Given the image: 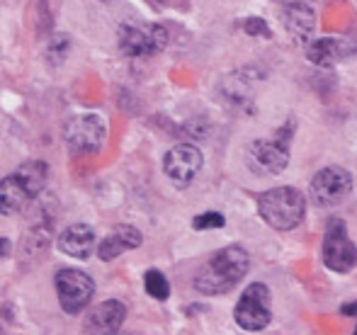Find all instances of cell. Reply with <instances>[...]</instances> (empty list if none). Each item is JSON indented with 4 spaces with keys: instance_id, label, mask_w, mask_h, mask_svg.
Listing matches in <instances>:
<instances>
[{
    "instance_id": "13",
    "label": "cell",
    "mask_w": 357,
    "mask_h": 335,
    "mask_svg": "<svg viewBox=\"0 0 357 335\" xmlns=\"http://www.w3.org/2000/svg\"><path fill=\"white\" fill-rule=\"evenodd\" d=\"M355 44L348 39H335V37H319L306 47V59L309 63L319 68H333L338 66L343 59H348L355 52Z\"/></svg>"
},
{
    "instance_id": "7",
    "label": "cell",
    "mask_w": 357,
    "mask_h": 335,
    "mask_svg": "<svg viewBox=\"0 0 357 335\" xmlns=\"http://www.w3.org/2000/svg\"><path fill=\"white\" fill-rule=\"evenodd\" d=\"M321 255H324V265L331 272L345 274V272H350V270H355L357 246L353 243V238H350L348 226H345L343 219H331L328 221L326 233H324Z\"/></svg>"
},
{
    "instance_id": "11",
    "label": "cell",
    "mask_w": 357,
    "mask_h": 335,
    "mask_svg": "<svg viewBox=\"0 0 357 335\" xmlns=\"http://www.w3.org/2000/svg\"><path fill=\"white\" fill-rule=\"evenodd\" d=\"M280 20H282L284 32L294 39L299 47H309L316 34V10L311 8L309 0H294L280 8Z\"/></svg>"
},
{
    "instance_id": "25",
    "label": "cell",
    "mask_w": 357,
    "mask_h": 335,
    "mask_svg": "<svg viewBox=\"0 0 357 335\" xmlns=\"http://www.w3.org/2000/svg\"><path fill=\"white\" fill-rule=\"evenodd\" d=\"M355 335H357V328H355Z\"/></svg>"
},
{
    "instance_id": "19",
    "label": "cell",
    "mask_w": 357,
    "mask_h": 335,
    "mask_svg": "<svg viewBox=\"0 0 357 335\" xmlns=\"http://www.w3.org/2000/svg\"><path fill=\"white\" fill-rule=\"evenodd\" d=\"M226 219L219 212H202L192 219V228L195 231H214V228H224Z\"/></svg>"
},
{
    "instance_id": "4",
    "label": "cell",
    "mask_w": 357,
    "mask_h": 335,
    "mask_svg": "<svg viewBox=\"0 0 357 335\" xmlns=\"http://www.w3.org/2000/svg\"><path fill=\"white\" fill-rule=\"evenodd\" d=\"M168 29L158 22H142V20H124L117 27V42L127 56L149 59L168 47Z\"/></svg>"
},
{
    "instance_id": "17",
    "label": "cell",
    "mask_w": 357,
    "mask_h": 335,
    "mask_svg": "<svg viewBox=\"0 0 357 335\" xmlns=\"http://www.w3.org/2000/svg\"><path fill=\"white\" fill-rule=\"evenodd\" d=\"M13 175L20 180V185H22V187L27 189L34 199H37L39 194L44 192V187H47L49 166L44 161H27V163H22L20 168H15Z\"/></svg>"
},
{
    "instance_id": "1",
    "label": "cell",
    "mask_w": 357,
    "mask_h": 335,
    "mask_svg": "<svg viewBox=\"0 0 357 335\" xmlns=\"http://www.w3.org/2000/svg\"><path fill=\"white\" fill-rule=\"evenodd\" d=\"M250 255L243 246H226L216 251L195 274V289L204 297L231 292L248 274Z\"/></svg>"
},
{
    "instance_id": "2",
    "label": "cell",
    "mask_w": 357,
    "mask_h": 335,
    "mask_svg": "<svg viewBox=\"0 0 357 335\" xmlns=\"http://www.w3.org/2000/svg\"><path fill=\"white\" fill-rule=\"evenodd\" d=\"M258 212L268 226L275 231H291L304 221L306 214V199L291 185L265 189L258 199Z\"/></svg>"
},
{
    "instance_id": "3",
    "label": "cell",
    "mask_w": 357,
    "mask_h": 335,
    "mask_svg": "<svg viewBox=\"0 0 357 335\" xmlns=\"http://www.w3.org/2000/svg\"><path fill=\"white\" fill-rule=\"evenodd\" d=\"M294 137V122H284L273 139H258L245 148V166L250 173L260 175H280L289 166V143Z\"/></svg>"
},
{
    "instance_id": "18",
    "label": "cell",
    "mask_w": 357,
    "mask_h": 335,
    "mask_svg": "<svg viewBox=\"0 0 357 335\" xmlns=\"http://www.w3.org/2000/svg\"><path fill=\"white\" fill-rule=\"evenodd\" d=\"M144 289L155 302H165V299L170 297V282L160 270H149V272L144 274Z\"/></svg>"
},
{
    "instance_id": "10",
    "label": "cell",
    "mask_w": 357,
    "mask_h": 335,
    "mask_svg": "<svg viewBox=\"0 0 357 335\" xmlns=\"http://www.w3.org/2000/svg\"><path fill=\"white\" fill-rule=\"evenodd\" d=\"M204 158L202 151L192 143H178L163 156V173L168 178L170 185L185 189L197 180V175L202 173Z\"/></svg>"
},
{
    "instance_id": "5",
    "label": "cell",
    "mask_w": 357,
    "mask_h": 335,
    "mask_svg": "<svg viewBox=\"0 0 357 335\" xmlns=\"http://www.w3.org/2000/svg\"><path fill=\"white\" fill-rule=\"evenodd\" d=\"M105 139H107V124L95 112L73 114L63 124V141H66V148L73 156L100 153V148L105 146Z\"/></svg>"
},
{
    "instance_id": "20",
    "label": "cell",
    "mask_w": 357,
    "mask_h": 335,
    "mask_svg": "<svg viewBox=\"0 0 357 335\" xmlns=\"http://www.w3.org/2000/svg\"><path fill=\"white\" fill-rule=\"evenodd\" d=\"M243 32L248 34V37H263V39L273 37V32H270L268 22H265L263 17H258V15H253V17H245Z\"/></svg>"
},
{
    "instance_id": "9",
    "label": "cell",
    "mask_w": 357,
    "mask_h": 335,
    "mask_svg": "<svg viewBox=\"0 0 357 335\" xmlns=\"http://www.w3.org/2000/svg\"><path fill=\"white\" fill-rule=\"evenodd\" d=\"M309 192L316 207H335L353 192V175L340 166H326L311 178Z\"/></svg>"
},
{
    "instance_id": "15",
    "label": "cell",
    "mask_w": 357,
    "mask_h": 335,
    "mask_svg": "<svg viewBox=\"0 0 357 335\" xmlns=\"http://www.w3.org/2000/svg\"><path fill=\"white\" fill-rule=\"evenodd\" d=\"M144 243V236L137 226H129V224H119L109 236H105L98 246V258L109 263V260L119 258L122 253L134 251Z\"/></svg>"
},
{
    "instance_id": "8",
    "label": "cell",
    "mask_w": 357,
    "mask_h": 335,
    "mask_svg": "<svg viewBox=\"0 0 357 335\" xmlns=\"http://www.w3.org/2000/svg\"><path fill=\"white\" fill-rule=\"evenodd\" d=\"M54 287H56L59 304L66 313H80L90 304L95 294V282L83 270L61 267L54 274Z\"/></svg>"
},
{
    "instance_id": "21",
    "label": "cell",
    "mask_w": 357,
    "mask_h": 335,
    "mask_svg": "<svg viewBox=\"0 0 357 335\" xmlns=\"http://www.w3.org/2000/svg\"><path fill=\"white\" fill-rule=\"evenodd\" d=\"M340 313H343V316H355L357 318V302L343 304V306H340Z\"/></svg>"
},
{
    "instance_id": "16",
    "label": "cell",
    "mask_w": 357,
    "mask_h": 335,
    "mask_svg": "<svg viewBox=\"0 0 357 335\" xmlns=\"http://www.w3.org/2000/svg\"><path fill=\"white\" fill-rule=\"evenodd\" d=\"M32 199L34 197L20 185V180L13 173L8 178H3V182H0V209H3L5 217H13V214L22 212Z\"/></svg>"
},
{
    "instance_id": "22",
    "label": "cell",
    "mask_w": 357,
    "mask_h": 335,
    "mask_svg": "<svg viewBox=\"0 0 357 335\" xmlns=\"http://www.w3.org/2000/svg\"><path fill=\"white\" fill-rule=\"evenodd\" d=\"M0 248H3V258H8V255H10V241H8V238H3V241H0Z\"/></svg>"
},
{
    "instance_id": "6",
    "label": "cell",
    "mask_w": 357,
    "mask_h": 335,
    "mask_svg": "<svg viewBox=\"0 0 357 335\" xmlns=\"http://www.w3.org/2000/svg\"><path fill=\"white\" fill-rule=\"evenodd\" d=\"M234 318L245 333H260L273 321V297L268 284L253 282L243 289L234 309Z\"/></svg>"
},
{
    "instance_id": "23",
    "label": "cell",
    "mask_w": 357,
    "mask_h": 335,
    "mask_svg": "<svg viewBox=\"0 0 357 335\" xmlns=\"http://www.w3.org/2000/svg\"><path fill=\"white\" fill-rule=\"evenodd\" d=\"M146 3L153 5V8H163V5L168 3V0H146Z\"/></svg>"
},
{
    "instance_id": "24",
    "label": "cell",
    "mask_w": 357,
    "mask_h": 335,
    "mask_svg": "<svg viewBox=\"0 0 357 335\" xmlns=\"http://www.w3.org/2000/svg\"><path fill=\"white\" fill-rule=\"evenodd\" d=\"M275 3H278L280 8H282V5H287V3H294V0H275Z\"/></svg>"
},
{
    "instance_id": "12",
    "label": "cell",
    "mask_w": 357,
    "mask_h": 335,
    "mask_svg": "<svg viewBox=\"0 0 357 335\" xmlns=\"http://www.w3.org/2000/svg\"><path fill=\"white\" fill-rule=\"evenodd\" d=\"M127 318V306L117 299H107V302L98 304L93 311L88 313L83 323V333L88 335H112L119 333Z\"/></svg>"
},
{
    "instance_id": "14",
    "label": "cell",
    "mask_w": 357,
    "mask_h": 335,
    "mask_svg": "<svg viewBox=\"0 0 357 335\" xmlns=\"http://www.w3.org/2000/svg\"><path fill=\"white\" fill-rule=\"evenodd\" d=\"M59 251L68 258L88 260L93 253H98V238H95L93 226L88 224H71L59 233Z\"/></svg>"
}]
</instances>
